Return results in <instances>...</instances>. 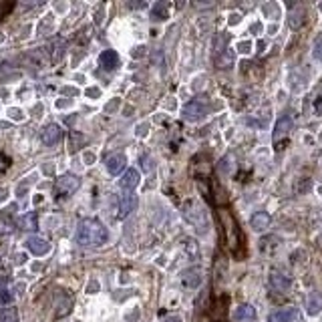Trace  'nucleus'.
<instances>
[{
  "mask_svg": "<svg viewBox=\"0 0 322 322\" xmlns=\"http://www.w3.org/2000/svg\"><path fill=\"white\" fill-rule=\"evenodd\" d=\"M107 238H109L107 228L99 220H83L75 234L79 246H103Z\"/></svg>",
  "mask_w": 322,
  "mask_h": 322,
  "instance_id": "nucleus-1",
  "label": "nucleus"
},
{
  "mask_svg": "<svg viewBox=\"0 0 322 322\" xmlns=\"http://www.w3.org/2000/svg\"><path fill=\"white\" fill-rule=\"evenodd\" d=\"M292 119L288 117V115H282L278 121H276V125H274V145L280 149V143L284 141V139H288L290 137V131H292Z\"/></svg>",
  "mask_w": 322,
  "mask_h": 322,
  "instance_id": "nucleus-2",
  "label": "nucleus"
},
{
  "mask_svg": "<svg viewBox=\"0 0 322 322\" xmlns=\"http://www.w3.org/2000/svg\"><path fill=\"white\" fill-rule=\"evenodd\" d=\"M63 137V127L57 125V123H50L42 129V135H40V143L46 145V147H52L55 143H59Z\"/></svg>",
  "mask_w": 322,
  "mask_h": 322,
  "instance_id": "nucleus-3",
  "label": "nucleus"
},
{
  "mask_svg": "<svg viewBox=\"0 0 322 322\" xmlns=\"http://www.w3.org/2000/svg\"><path fill=\"white\" fill-rule=\"evenodd\" d=\"M205 113H207V107L201 101H191L183 107V119L187 121H199L205 117Z\"/></svg>",
  "mask_w": 322,
  "mask_h": 322,
  "instance_id": "nucleus-4",
  "label": "nucleus"
},
{
  "mask_svg": "<svg viewBox=\"0 0 322 322\" xmlns=\"http://www.w3.org/2000/svg\"><path fill=\"white\" fill-rule=\"evenodd\" d=\"M81 187V177L79 175H73V173H65V175H61L59 177V181H57V189L61 191V193H75L77 189Z\"/></svg>",
  "mask_w": 322,
  "mask_h": 322,
  "instance_id": "nucleus-5",
  "label": "nucleus"
},
{
  "mask_svg": "<svg viewBox=\"0 0 322 322\" xmlns=\"http://www.w3.org/2000/svg\"><path fill=\"white\" fill-rule=\"evenodd\" d=\"M268 322H302V314L296 308H284L270 314Z\"/></svg>",
  "mask_w": 322,
  "mask_h": 322,
  "instance_id": "nucleus-6",
  "label": "nucleus"
},
{
  "mask_svg": "<svg viewBox=\"0 0 322 322\" xmlns=\"http://www.w3.org/2000/svg\"><path fill=\"white\" fill-rule=\"evenodd\" d=\"M26 248L36 256H44L50 250V242L46 238H42V236H30L26 240Z\"/></svg>",
  "mask_w": 322,
  "mask_h": 322,
  "instance_id": "nucleus-7",
  "label": "nucleus"
},
{
  "mask_svg": "<svg viewBox=\"0 0 322 322\" xmlns=\"http://www.w3.org/2000/svg\"><path fill=\"white\" fill-rule=\"evenodd\" d=\"M308 85V75L302 71V69H292L290 73H288V87L292 89V91H302L304 87Z\"/></svg>",
  "mask_w": 322,
  "mask_h": 322,
  "instance_id": "nucleus-8",
  "label": "nucleus"
},
{
  "mask_svg": "<svg viewBox=\"0 0 322 322\" xmlns=\"http://www.w3.org/2000/svg\"><path fill=\"white\" fill-rule=\"evenodd\" d=\"M270 224H272V218L268 211H256L250 218V226H252L254 232H264V230H268Z\"/></svg>",
  "mask_w": 322,
  "mask_h": 322,
  "instance_id": "nucleus-9",
  "label": "nucleus"
},
{
  "mask_svg": "<svg viewBox=\"0 0 322 322\" xmlns=\"http://www.w3.org/2000/svg\"><path fill=\"white\" fill-rule=\"evenodd\" d=\"M139 179H141L139 171L131 167V169H127V171H125V175L121 177L119 187H121V189H125V191H131V189H135V187L139 185Z\"/></svg>",
  "mask_w": 322,
  "mask_h": 322,
  "instance_id": "nucleus-10",
  "label": "nucleus"
},
{
  "mask_svg": "<svg viewBox=\"0 0 322 322\" xmlns=\"http://www.w3.org/2000/svg\"><path fill=\"white\" fill-rule=\"evenodd\" d=\"M137 203H139L137 195H133V193L123 195V197H121V203H119V218H127L129 213L137 207Z\"/></svg>",
  "mask_w": 322,
  "mask_h": 322,
  "instance_id": "nucleus-11",
  "label": "nucleus"
},
{
  "mask_svg": "<svg viewBox=\"0 0 322 322\" xmlns=\"http://www.w3.org/2000/svg\"><path fill=\"white\" fill-rule=\"evenodd\" d=\"M125 155L123 153H113V155H109L107 157V169H109V173H113V175H117V173H121V169H123V165H125Z\"/></svg>",
  "mask_w": 322,
  "mask_h": 322,
  "instance_id": "nucleus-12",
  "label": "nucleus"
},
{
  "mask_svg": "<svg viewBox=\"0 0 322 322\" xmlns=\"http://www.w3.org/2000/svg\"><path fill=\"white\" fill-rule=\"evenodd\" d=\"M99 65H101L103 69L113 71V69H117V65H119V55H117L115 50H103L101 57H99Z\"/></svg>",
  "mask_w": 322,
  "mask_h": 322,
  "instance_id": "nucleus-13",
  "label": "nucleus"
},
{
  "mask_svg": "<svg viewBox=\"0 0 322 322\" xmlns=\"http://www.w3.org/2000/svg\"><path fill=\"white\" fill-rule=\"evenodd\" d=\"M181 282L185 288H197L201 284V272L197 268H189V270H185L181 274Z\"/></svg>",
  "mask_w": 322,
  "mask_h": 322,
  "instance_id": "nucleus-14",
  "label": "nucleus"
},
{
  "mask_svg": "<svg viewBox=\"0 0 322 322\" xmlns=\"http://www.w3.org/2000/svg\"><path fill=\"white\" fill-rule=\"evenodd\" d=\"M322 312V292H312L306 298V314L316 316Z\"/></svg>",
  "mask_w": 322,
  "mask_h": 322,
  "instance_id": "nucleus-15",
  "label": "nucleus"
},
{
  "mask_svg": "<svg viewBox=\"0 0 322 322\" xmlns=\"http://www.w3.org/2000/svg\"><path fill=\"white\" fill-rule=\"evenodd\" d=\"M234 320H236V322H254V320H256V310H254V306H250V304L238 306V310H236V314H234Z\"/></svg>",
  "mask_w": 322,
  "mask_h": 322,
  "instance_id": "nucleus-16",
  "label": "nucleus"
},
{
  "mask_svg": "<svg viewBox=\"0 0 322 322\" xmlns=\"http://www.w3.org/2000/svg\"><path fill=\"white\" fill-rule=\"evenodd\" d=\"M71 308H73V298L67 296L65 292H61L59 298H57V318L67 316V314L71 312Z\"/></svg>",
  "mask_w": 322,
  "mask_h": 322,
  "instance_id": "nucleus-17",
  "label": "nucleus"
},
{
  "mask_svg": "<svg viewBox=\"0 0 322 322\" xmlns=\"http://www.w3.org/2000/svg\"><path fill=\"white\" fill-rule=\"evenodd\" d=\"M270 284H272L274 290L284 292V290L290 288V278H288L286 274H282V272H272V274H270Z\"/></svg>",
  "mask_w": 322,
  "mask_h": 322,
  "instance_id": "nucleus-18",
  "label": "nucleus"
},
{
  "mask_svg": "<svg viewBox=\"0 0 322 322\" xmlns=\"http://www.w3.org/2000/svg\"><path fill=\"white\" fill-rule=\"evenodd\" d=\"M222 220H224V224H226L224 230L228 232V242H230L232 248H236V236H234V232H238V230H236V224H234V220H232L230 213L224 211V209H222Z\"/></svg>",
  "mask_w": 322,
  "mask_h": 322,
  "instance_id": "nucleus-19",
  "label": "nucleus"
},
{
  "mask_svg": "<svg viewBox=\"0 0 322 322\" xmlns=\"http://www.w3.org/2000/svg\"><path fill=\"white\" fill-rule=\"evenodd\" d=\"M18 226H20L22 230L34 232V230L38 228V218H36V213L32 211V213H26V216H22V218L18 220Z\"/></svg>",
  "mask_w": 322,
  "mask_h": 322,
  "instance_id": "nucleus-20",
  "label": "nucleus"
},
{
  "mask_svg": "<svg viewBox=\"0 0 322 322\" xmlns=\"http://www.w3.org/2000/svg\"><path fill=\"white\" fill-rule=\"evenodd\" d=\"M216 65H218V69H230L234 65V52L230 48H224L220 52V57L216 59Z\"/></svg>",
  "mask_w": 322,
  "mask_h": 322,
  "instance_id": "nucleus-21",
  "label": "nucleus"
},
{
  "mask_svg": "<svg viewBox=\"0 0 322 322\" xmlns=\"http://www.w3.org/2000/svg\"><path fill=\"white\" fill-rule=\"evenodd\" d=\"M169 16V4L167 2H157L151 10V18L153 20H165Z\"/></svg>",
  "mask_w": 322,
  "mask_h": 322,
  "instance_id": "nucleus-22",
  "label": "nucleus"
},
{
  "mask_svg": "<svg viewBox=\"0 0 322 322\" xmlns=\"http://www.w3.org/2000/svg\"><path fill=\"white\" fill-rule=\"evenodd\" d=\"M0 322H18V314H16V308L8 306L0 312Z\"/></svg>",
  "mask_w": 322,
  "mask_h": 322,
  "instance_id": "nucleus-23",
  "label": "nucleus"
},
{
  "mask_svg": "<svg viewBox=\"0 0 322 322\" xmlns=\"http://www.w3.org/2000/svg\"><path fill=\"white\" fill-rule=\"evenodd\" d=\"M312 57H314L316 61H322V34H318V36H316V40H314V46H312Z\"/></svg>",
  "mask_w": 322,
  "mask_h": 322,
  "instance_id": "nucleus-24",
  "label": "nucleus"
},
{
  "mask_svg": "<svg viewBox=\"0 0 322 322\" xmlns=\"http://www.w3.org/2000/svg\"><path fill=\"white\" fill-rule=\"evenodd\" d=\"M8 232H12V222L6 220V218H0V236L8 234Z\"/></svg>",
  "mask_w": 322,
  "mask_h": 322,
  "instance_id": "nucleus-25",
  "label": "nucleus"
},
{
  "mask_svg": "<svg viewBox=\"0 0 322 322\" xmlns=\"http://www.w3.org/2000/svg\"><path fill=\"white\" fill-rule=\"evenodd\" d=\"M119 105H121V99H119V97H115L111 103H107V107H105V113H115Z\"/></svg>",
  "mask_w": 322,
  "mask_h": 322,
  "instance_id": "nucleus-26",
  "label": "nucleus"
},
{
  "mask_svg": "<svg viewBox=\"0 0 322 322\" xmlns=\"http://www.w3.org/2000/svg\"><path fill=\"white\" fill-rule=\"evenodd\" d=\"M238 50L242 52V55H250V52H252V42H250V40L238 42Z\"/></svg>",
  "mask_w": 322,
  "mask_h": 322,
  "instance_id": "nucleus-27",
  "label": "nucleus"
},
{
  "mask_svg": "<svg viewBox=\"0 0 322 322\" xmlns=\"http://www.w3.org/2000/svg\"><path fill=\"white\" fill-rule=\"evenodd\" d=\"M8 117H12L14 121H22V119H24L22 111H20V109H16V107H12V109H8Z\"/></svg>",
  "mask_w": 322,
  "mask_h": 322,
  "instance_id": "nucleus-28",
  "label": "nucleus"
},
{
  "mask_svg": "<svg viewBox=\"0 0 322 322\" xmlns=\"http://www.w3.org/2000/svg\"><path fill=\"white\" fill-rule=\"evenodd\" d=\"M10 300H12L10 292H8V290H4V288H0V304H8Z\"/></svg>",
  "mask_w": 322,
  "mask_h": 322,
  "instance_id": "nucleus-29",
  "label": "nucleus"
},
{
  "mask_svg": "<svg viewBox=\"0 0 322 322\" xmlns=\"http://www.w3.org/2000/svg\"><path fill=\"white\" fill-rule=\"evenodd\" d=\"M85 95H87L89 99H99V97H101V89H97V87H89Z\"/></svg>",
  "mask_w": 322,
  "mask_h": 322,
  "instance_id": "nucleus-30",
  "label": "nucleus"
},
{
  "mask_svg": "<svg viewBox=\"0 0 322 322\" xmlns=\"http://www.w3.org/2000/svg\"><path fill=\"white\" fill-rule=\"evenodd\" d=\"M83 139H85V137H83L81 133H73V135H71V143H75V141H83ZM77 149H79V145H73V147H71V151H77Z\"/></svg>",
  "mask_w": 322,
  "mask_h": 322,
  "instance_id": "nucleus-31",
  "label": "nucleus"
},
{
  "mask_svg": "<svg viewBox=\"0 0 322 322\" xmlns=\"http://www.w3.org/2000/svg\"><path fill=\"white\" fill-rule=\"evenodd\" d=\"M10 165V159L6 157V155H2V153H0V171H2V169H6Z\"/></svg>",
  "mask_w": 322,
  "mask_h": 322,
  "instance_id": "nucleus-32",
  "label": "nucleus"
},
{
  "mask_svg": "<svg viewBox=\"0 0 322 322\" xmlns=\"http://www.w3.org/2000/svg\"><path fill=\"white\" fill-rule=\"evenodd\" d=\"M95 159H97V157H95V153H91V151H87V153H85V163H87V165H93V163H95Z\"/></svg>",
  "mask_w": 322,
  "mask_h": 322,
  "instance_id": "nucleus-33",
  "label": "nucleus"
},
{
  "mask_svg": "<svg viewBox=\"0 0 322 322\" xmlns=\"http://www.w3.org/2000/svg\"><path fill=\"white\" fill-rule=\"evenodd\" d=\"M97 290H99V284H97L95 280H93V282H89V286H87V292H89V294H93V292H97Z\"/></svg>",
  "mask_w": 322,
  "mask_h": 322,
  "instance_id": "nucleus-34",
  "label": "nucleus"
},
{
  "mask_svg": "<svg viewBox=\"0 0 322 322\" xmlns=\"http://www.w3.org/2000/svg\"><path fill=\"white\" fill-rule=\"evenodd\" d=\"M238 22H240V14H238V12L230 14V24H238Z\"/></svg>",
  "mask_w": 322,
  "mask_h": 322,
  "instance_id": "nucleus-35",
  "label": "nucleus"
},
{
  "mask_svg": "<svg viewBox=\"0 0 322 322\" xmlns=\"http://www.w3.org/2000/svg\"><path fill=\"white\" fill-rule=\"evenodd\" d=\"M163 322H181V318L179 316H167Z\"/></svg>",
  "mask_w": 322,
  "mask_h": 322,
  "instance_id": "nucleus-36",
  "label": "nucleus"
},
{
  "mask_svg": "<svg viewBox=\"0 0 322 322\" xmlns=\"http://www.w3.org/2000/svg\"><path fill=\"white\" fill-rule=\"evenodd\" d=\"M145 52V46H139V50H133V57H141Z\"/></svg>",
  "mask_w": 322,
  "mask_h": 322,
  "instance_id": "nucleus-37",
  "label": "nucleus"
},
{
  "mask_svg": "<svg viewBox=\"0 0 322 322\" xmlns=\"http://www.w3.org/2000/svg\"><path fill=\"white\" fill-rule=\"evenodd\" d=\"M6 197V189H0V201H2Z\"/></svg>",
  "mask_w": 322,
  "mask_h": 322,
  "instance_id": "nucleus-38",
  "label": "nucleus"
},
{
  "mask_svg": "<svg viewBox=\"0 0 322 322\" xmlns=\"http://www.w3.org/2000/svg\"><path fill=\"white\" fill-rule=\"evenodd\" d=\"M318 8H320V10H322V4H320V6H318Z\"/></svg>",
  "mask_w": 322,
  "mask_h": 322,
  "instance_id": "nucleus-39",
  "label": "nucleus"
}]
</instances>
